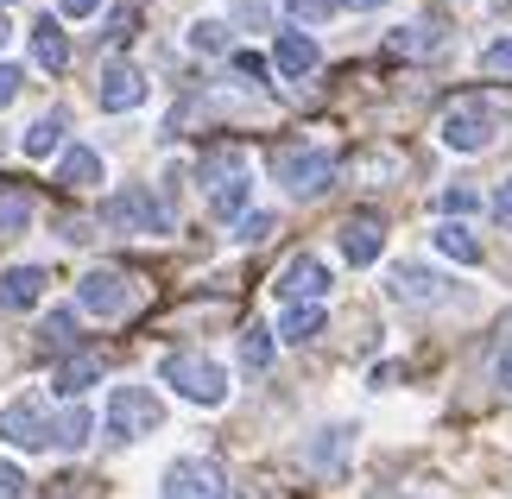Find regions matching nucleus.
Masks as SVG:
<instances>
[{"label": "nucleus", "mask_w": 512, "mask_h": 499, "mask_svg": "<svg viewBox=\"0 0 512 499\" xmlns=\"http://www.w3.org/2000/svg\"><path fill=\"white\" fill-rule=\"evenodd\" d=\"M285 13L298 19V26H317V19L336 13V0H285Z\"/></svg>", "instance_id": "nucleus-32"}, {"label": "nucleus", "mask_w": 512, "mask_h": 499, "mask_svg": "<svg viewBox=\"0 0 512 499\" xmlns=\"http://www.w3.org/2000/svg\"><path fill=\"white\" fill-rule=\"evenodd\" d=\"M272 291L285 297V310H291V304H323V297H329V266H323L317 253H298V259L279 272V285H272Z\"/></svg>", "instance_id": "nucleus-11"}, {"label": "nucleus", "mask_w": 512, "mask_h": 499, "mask_svg": "<svg viewBox=\"0 0 512 499\" xmlns=\"http://www.w3.org/2000/svg\"><path fill=\"white\" fill-rule=\"evenodd\" d=\"M272 64H279V76H310V70H317V38L279 32V45H272Z\"/></svg>", "instance_id": "nucleus-15"}, {"label": "nucleus", "mask_w": 512, "mask_h": 499, "mask_svg": "<svg viewBox=\"0 0 512 499\" xmlns=\"http://www.w3.org/2000/svg\"><path fill=\"white\" fill-rule=\"evenodd\" d=\"M165 499H228V481L203 455H177L165 468Z\"/></svg>", "instance_id": "nucleus-7"}, {"label": "nucleus", "mask_w": 512, "mask_h": 499, "mask_svg": "<svg viewBox=\"0 0 512 499\" xmlns=\"http://www.w3.org/2000/svg\"><path fill=\"white\" fill-rule=\"evenodd\" d=\"M26 222H32V196L26 190H7V196H0V241H13Z\"/></svg>", "instance_id": "nucleus-27"}, {"label": "nucleus", "mask_w": 512, "mask_h": 499, "mask_svg": "<svg viewBox=\"0 0 512 499\" xmlns=\"http://www.w3.org/2000/svg\"><path fill=\"white\" fill-rule=\"evenodd\" d=\"M0 443L13 449H51V417H45V398H13L7 411H0Z\"/></svg>", "instance_id": "nucleus-8"}, {"label": "nucleus", "mask_w": 512, "mask_h": 499, "mask_svg": "<svg viewBox=\"0 0 512 499\" xmlns=\"http://www.w3.org/2000/svg\"><path fill=\"white\" fill-rule=\"evenodd\" d=\"M57 184H64V190H95V184H102V152L70 146L64 165H57Z\"/></svg>", "instance_id": "nucleus-18"}, {"label": "nucleus", "mask_w": 512, "mask_h": 499, "mask_svg": "<svg viewBox=\"0 0 512 499\" xmlns=\"http://www.w3.org/2000/svg\"><path fill=\"white\" fill-rule=\"evenodd\" d=\"M247 171V152L241 146H215V152H203V165H196V177L215 190V184H228V177H241Z\"/></svg>", "instance_id": "nucleus-22"}, {"label": "nucleus", "mask_w": 512, "mask_h": 499, "mask_svg": "<svg viewBox=\"0 0 512 499\" xmlns=\"http://www.w3.org/2000/svg\"><path fill=\"white\" fill-rule=\"evenodd\" d=\"M386 51H399V57H430V51H443V26L430 19V26H399L386 38Z\"/></svg>", "instance_id": "nucleus-21"}, {"label": "nucleus", "mask_w": 512, "mask_h": 499, "mask_svg": "<svg viewBox=\"0 0 512 499\" xmlns=\"http://www.w3.org/2000/svg\"><path fill=\"white\" fill-rule=\"evenodd\" d=\"M247 190H253V184H247V171H241V177H228V184H215V190H209V209L222 215V222H241V215H247Z\"/></svg>", "instance_id": "nucleus-25"}, {"label": "nucleus", "mask_w": 512, "mask_h": 499, "mask_svg": "<svg viewBox=\"0 0 512 499\" xmlns=\"http://www.w3.org/2000/svg\"><path fill=\"white\" fill-rule=\"evenodd\" d=\"M228 32H234V26H222V19H196V26H190V51L222 57V51H228Z\"/></svg>", "instance_id": "nucleus-28"}, {"label": "nucleus", "mask_w": 512, "mask_h": 499, "mask_svg": "<svg viewBox=\"0 0 512 499\" xmlns=\"http://www.w3.org/2000/svg\"><path fill=\"white\" fill-rule=\"evenodd\" d=\"M336 7H348V13H373V7H386V0H336Z\"/></svg>", "instance_id": "nucleus-42"}, {"label": "nucleus", "mask_w": 512, "mask_h": 499, "mask_svg": "<svg viewBox=\"0 0 512 499\" xmlns=\"http://www.w3.org/2000/svg\"><path fill=\"white\" fill-rule=\"evenodd\" d=\"M64 133H70V121H64V114H38V121L26 127V139H19V146H26V158H51L57 146H64Z\"/></svg>", "instance_id": "nucleus-20"}, {"label": "nucleus", "mask_w": 512, "mask_h": 499, "mask_svg": "<svg viewBox=\"0 0 512 499\" xmlns=\"http://www.w3.org/2000/svg\"><path fill=\"white\" fill-rule=\"evenodd\" d=\"M468 209H481V190L449 184V190H443V215H468Z\"/></svg>", "instance_id": "nucleus-34"}, {"label": "nucleus", "mask_w": 512, "mask_h": 499, "mask_svg": "<svg viewBox=\"0 0 512 499\" xmlns=\"http://www.w3.org/2000/svg\"><path fill=\"white\" fill-rule=\"evenodd\" d=\"M0 499H26V474L13 462H0Z\"/></svg>", "instance_id": "nucleus-36"}, {"label": "nucleus", "mask_w": 512, "mask_h": 499, "mask_svg": "<svg viewBox=\"0 0 512 499\" xmlns=\"http://www.w3.org/2000/svg\"><path fill=\"white\" fill-rule=\"evenodd\" d=\"M102 222L114 234H171V209L146 184H127V190H114L102 203Z\"/></svg>", "instance_id": "nucleus-4"}, {"label": "nucleus", "mask_w": 512, "mask_h": 499, "mask_svg": "<svg viewBox=\"0 0 512 499\" xmlns=\"http://www.w3.org/2000/svg\"><path fill=\"white\" fill-rule=\"evenodd\" d=\"M272 177H279V184L291 190V196H323L329 184H336V158L329 152H310V146H279L272 152Z\"/></svg>", "instance_id": "nucleus-5"}, {"label": "nucleus", "mask_w": 512, "mask_h": 499, "mask_svg": "<svg viewBox=\"0 0 512 499\" xmlns=\"http://www.w3.org/2000/svg\"><path fill=\"white\" fill-rule=\"evenodd\" d=\"M76 304H83L89 316H127V304H133L127 272H114V266L83 272V278H76Z\"/></svg>", "instance_id": "nucleus-9"}, {"label": "nucleus", "mask_w": 512, "mask_h": 499, "mask_svg": "<svg viewBox=\"0 0 512 499\" xmlns=\"http://www.w3.org/2000/svg\"><path fill=\"white\" fill-rule=\"evenodd\" d=\"M494 379H500V386L512 392V348H506V354H500V361H494Z\"/></svg>", "instance_id": "nucleus-41"}, {"label": "nucleus", "mask_w": 512, "mask_h": 499, "mask_svg": "<svg viewBox=\"0 0 512 499\" xmlns=\"http://www.w3.org/2000/svg\"><path fill=\"white\" fill-rule=\"evenodd\" d=\"M430 241H437V253H443V259H456V266H481V234H475V228L443 222L437 234H430Z\"/></svg>", "instance_id": "nucleus-19"}, {"label": "nucleus", "mask_w": 512, "mask_h": 499, "mask_svg": "<svg viewBox=\"0 0 512 499\" xmlns=\"http://www.w3.org/2000/svg\"><path fill=\"white\" fill-rule=\"evenodd\" d=\"M95 102H102L108 114H127V108H140L146 102V70L140 64H102V76H95Z\"/></svg>", "instance_id": "nucleus-10"}, {"label": "nucleus", "mask_w": 512, "mask_h": 499, "mask_svg": "<svg viewBox=\"0 0 512 499\" xmlns=\"http://www.w3.org/2000/svg\"><path fill=\"white\" fill-rule=\"evenodd\" d=\"M32 57H38V70H64L70 64V38H64V26H57L51 13L32 26Z\"/></svg>", "instance_id": "nucleus-17"}, {"label": "nucleus", "mask_w": 512, "mask_h": 499, "mask_svg": "<svg viewBox=\"0 0 512 499\" xmlns=\"http://www.w3.org/2000/svg\"><path fill=\"white\" fill-rule=\"evenodd\" d=\"M437 133H443V146H449V152H487V146L500 139V114L487 108L481 95H462V102H449V108H443Z\"/></svg>", "instance_id": "nucleus-2"}, {"label": "nucleus", "mask_w": 512, "mask_h": 499, "mask_svg": "<svg viewBox=\"0 0 512 499\" xmlns=\"http://www.w3.org/2000/svg\"><path fill=\"white\" fill-rule=\"evenodd\" d=\"M348 449H354V424H329V430H317V443H310V468H317V474H342Z\"/></svg>", "instance_id": "nucleus-14"}, {"label": "nucleus", "mask_w": 512, "mask_h": 499, "mask_svg": "<svg viewBox=\"0 0 512 499\" xmlns=\"http://www.w3.org/2000/svg\"><path fill=\"white\" fill-rule=\"evenodd\" d=\"M102 424H108V443H140V436H152L165 424V405L152 386H114Z\"/></svg>", "instance_id": "nucleus-1"}, {"label": "nucleus", "mask_w": 512, "mask_h": 499, "mask_svg": "<svg viewBox=\"0 0 512 499\" xmlns=\"http://www.w3.org/2000/svg\"><path fill=\"white\" fill-rule=\"evenodd\" d=\"M234 19H241L247 32H266L272 26V0H234Z\"/></svg>", "instance_id": "nucleus-31"}, {"label": "nucleus", "mask_w": 512, "mask_h": 499, "mask_svg": "<svg viewBox=\"0 0 512 499\" xmlns=\"http://www.w3.org/2000/svg\"><path fill=\"white\" fill-rule=\"evenodd\" d=\"M133 32H140V7H114V13H108V32H102V38H108V45H127Z\"/></svg>", "instance_id": "nucleus-30"}, {"label": "nucleus", "mask_w": 512, "mask_h": 499, "mask_svg": "<svg viewBox=\"0 0 512 499\" xmlns=\"http://www.w3.org/2000/svg\"><path fill=\"white\" fill-rule=\"evenodd\" d=\"M45 266H13V272H0V310H32L38 297H45Z\"/></svg>", "instance_id": "nucleus-13"}, {"label": "nucleus", "mask_w": 512, "mask_h": 499, "mask_svg": "<svg viewBox=\"0 0 512 499\" xmlns=\"http://www.w3.org/2000/svg\"><path fill=\"white\" fill-rule=\"evenodd\" d=\"M95 7H102V0H57V13H70V19H89Z\"/></svg>", "instance_id": "nucleus-40"}, {"label": "nucleus", "mask_w": 512, "mask_h": 499, "mask_svg": "<svg viewBox=\"0 0 512 499\" xmlns=\"http://www.w3.org/2000/svg\"><path fill=\"white\" fill-rule=\"evenodd\" d=\"M310 335H323V304H291L285 316H279V342H310Z\"/></svg>", "instance_id": "nucleus-23"}, {"label": "nucleus", "mask_w": 512, "mask_h": 499, "mask_svg": "<svg viewBox=\"0 0 512 499\" xmlns=\"http://www.w3.org/2000/svg\"><path fill=\"white\" fill-rule=\"evenodd\" d=\"M234 234H241L247 247H253V241H266V234H272V215H266V209H253V215H241V222H234Z\"/></svg>", "instance_id": "nucleus-35"}, {"label": "nucleus", "mask_w": 512, "mask_h": 499, "mask_svg": "<svg viewBox=\"0 0 512 499\" xmlns=\"http://www.w3.org/2000/svg\"><path fill=\"white\" fill-rule=\"evenodd\" d=\"M102 354H64V361H57V373H51V386L64 392V398H76L83 386H95V379H102Z\"/></svg>", "instance_id": "nucleus-16"}, {"label": "nucleus", "mask_w": 512, "mask_h": 499, "mask_svg": "<svg viewBox=\"0 0 512 499\" xmlns=\"http://www.w3.org/2000/svg\"><path fill=\"white\" fill-rule=\"evenodd\" d=\"M234 70H241L247 83H266V57H253V51H234Z\"/></svg>", "instance_id": "nucleus-37"}, {"label": "nucleus", "mask_w": 512, "mask_h": 499, "mask_svg": "<svg viewBox=\"0 0 512 499\" xmlns=\"http://www.w3.org/2000/svg\"><path fill=\"white\" fill-rule=\"evenodd\" d=\"M367 499H411V493H367Z\"/></svg>", "instance_id": "nucleus-43"}, {"label": "nucleus", "mask_w": 512, "mask_h": 499, "mask_svg": "<svg viewBox=\"0 0 512 499\" xmlns=\"http://www.w3.org/2000/svg\"><path fill=\"white\" fill-rule=\"evenodd\" d=\"M494 222H500V228H512V177L494 190Z\"/></svg>", "instance_id": "nucleus-39"}, {"label": "nucleus", "mask_w": 512, "mask_h": 499, "mask_svg": "<svg viewBox=\"0 0 512 499\" xmlns=\"http://www.w3.org/2000/svg\"><path fill=\"white\" fill-rule=\"evenodd\" d=\"M38 348H45V354H70L76 348V310H51L45 329H38Z\"/></svg>", "instance_id": "nucleus-26"}, {"label": "nucleus", "mask_w": 512, "mask_h": 499, "mask_svg": "<svg viewBox=\"0 0 512 499\" xmlns=\"http://www.w3.org/2000/svg\"><path fill=\"white\" fill-rule=\"evenodd\" d=\"M159 379L177 398H190V405H222V398H228V373L215 367L209 354H165Z\"/></svg>", "instance_id": "nucleus-3"}, {"label": "nucleus", "mask_w": 512, "mask_h": 499, "mask_svg": "<svg viewBox=\"0 0 512 499\" xmlns=\"http://www.w3.org/2000/svg\"><path fill=\"white\" fill-rule=\"evenodd\" d=\"M241 367H253V373H260V367H272V329H260V323H253V329L241 335Z\"/></svg>", "instance_id": "nucleus-29"}, {"label": "nucleus", "mask_w": 512, "mask_h": 499, "mask_svg": "<svg viewBox=\"0 0 512 499\" xmlns=\"http://www.w3.org/2000/svg\"><path fill=\"white\" fill-rule=\"evenodd\" d=\"M19 83H26V76H19L13 64H0V108H13V102H19Z\"/></svg>", "instance_id": "nucleus-38"}, {"label": "nucleus", "mask_w": 512, "mask_h": 499, "mask_svg": "<svg viewBox=\"0 0 512 499\" xmlns=\"http://www.w3.org/2000/svg\"><path fill=\"white\" fill-rule=\"evenodd\" d=\"M380 247H386L380 215H348V222H342V259H348V266H373Z\"/></svg>", "instance_id": "nucleus-12"}, {"label": "nucleus", "mask_w": 512, "mask_h": 499, "mask_svg": "<svg viewBox=\"0 0 512 499\" xmlns=\"http://www.w3.org/2000/svg\"><path fill=\"white\" fill-rule=\"evenodd\" d=\"M89 430H95V417H89L83 405H70V411H57V417H51V443H57V449H83V443H89Z\"/></svg>", "instance_id": "nucleus-24"}, {"label": "nucleus", "mask_w": 512, "mask_h": 499, "mask_svg": "<svg viewBox=\"0 0 512 499\" xmlns=\"http://www.w3.org/2000/svg\"><path fill=\"white\" fill-rule=\"evenodd\" d=\"M386 291H392V304H405V310H443L449 297H456V285H449L437 266H418V259H399V266L386 272Z\"/></svg>", "instance_id": "nucleus-6"}, {"label": "nucleus", "mask_w": 512, "mask_h": 499, "mask_svg": "<svg viewBox=\"0 0 512 499\" xmlns=\"http://www.w3.org/2000/svg\"><path fill=\"white\" fill-rule=\"evenodd\" d=\"M481 70L487 76H512V38H494V45L481 51Z\"/></svg>", "instance_id": "nucleus-33"}, {"label": "nucleus", "mask_w": 512, "mask_h": 499, "mask_svg": "<svg viewBox=\"0 0 512 499\" xmlns=\"http://www.w3.org/2000/svg\"><path fill=\"white\" fill-rule=\"evenodd\" d=\"M7 38H13V32H7V19H0V51H7Z\"/></svg>", "instance_id": "nucleus-44"}, {"label": "nucleus", "mask_w": 512, "mask_h": 499, "mask_svg": "<svg viewBox=\"0 0 512 499\" xmlns=\"http://www.w3.org/2000/svg\"><path fill=\"white\" fill-rule=\"evenodd\" d=\"M0 7H7V0H0Z\"/></svg>", "instance_id": "nucleus-45"}]
</instances>
